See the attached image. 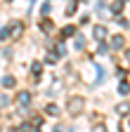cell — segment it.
<instances>
[{
	"instance_id": "obj_1",
	"label": "cell",
	"mask_w": 130,
	"mask_h": 132,
	"mask_svg": "<svg viewBox=\"0 0 130 132\" xmlns=\"http://www.w3.org/2000/svg\"><path fill=\"white\" fill-rule=\"evenodd\" d=\"M104 33H106L104 26H97V28H95V38H100V40H102V38H104Z\"/></svg>"
},
{
	"instance_id": "obj_2",
	"label": "cell",
	"mask_w": 130,
	"mask_h": 132,
	"mask_svg": "<svg viewBox=\"0 0 130 132\" xmlns=\"http://www.w3.org/2000/svg\"><path fill=\"white\" fill-rule=\"evenodd\" d=\"M128 90H130V87L125 85V82H121V94H128Z\"/></svg>"
}]
</instances>
